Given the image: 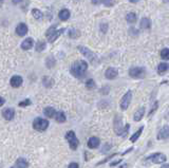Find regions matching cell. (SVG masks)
<instances>
[{"mask_svg": "<svg viewBox=\"0 0 169 168\" xmlns=\"http://www.w3.org/2000/svg\"><path fill=\"white\" fill-rule=\"evenodd\" d=\"M131 98H132V92L129 90L128 92H126V94L123 96V98H122V100H121L122 110H127L130 103H131Z\"/></svg>", "mask_w": 169, "mask_h": 168, "instance_id": "7", "label": "cell"}, {"mask_svg": "<svg viewBox=\"0 0 169 168\" xmlns=\"http://www.w3.org/2000/svg\"><path fill=\"white\" fill-rule=\"evenodd\" d=\"M44 85L46 86L47 88H50L51 86L53 85V79L50 78V77H44Z\"/></svg>", "mask_w": 169, "mask_h": 168, "instance_id": "28", "label": "cell"}, {"mask_svg": "<svg viewBox=\"0 0 169 168\" xmlns=\"http://www.w3.org/2000/svg\"><path fill=\"white\" fill-rule=\"evenodd\" d=\"M29 105H31V100H25L19 103V107H27V106H29Z\"/></svg>", "mask_w": 169, "mask_h": 168, "instance_id": "33", "label": "cell"}, {"mask_svg": "<svg viewBox=\"0 0 169 168\" xmlns=\"http://www.w3.org/2000/svg\"><path fill=\"white\" fill-rule=\"evenodd\" d=\"M49 126V122L44 118L41 117H37L34 120L33 122V127L35 130L37 131H44Z\"/></svg>", "mask_w": 169, "mask_h": 168, "instance_id": "4", "label": "cell"}, {"mask_svg": "<svg viewBox=\"0 0 169 168\" xmlns=\"http://www.w3.org/2000/svg\"><path fill=\"white\" fill-rule=\"evenodd\" d=\"M46 64H47V68H52V67H54V64H55V59L52 57V56H50V57L47 58Z\"/></svg>", "mask_w": 169, "mask_h": 168, "instance_id": "27", "label": "cell"}, {"mask_svg": "<svg viewBox=\"0 0 169 168\" xmlns=\"http://www.w3.org/2000/svg\"><path fill=\"white\" fill-rule=\"evenodd\" d=\"M12 1H13V3L14 4H18V3H20L22 0H12Z\"/></svg>", "mask_w": 169, "mask_h": 168, "instance_id": "40", "label": "cell"}, {"mask_svg": "<svg viewBox=\"0 0 169 168\" xmlns=\"http://www.w3.org/2000/svg\"><path fill=\"white\" fill-rule=\"evenodd\" d=\"M86 87H87L88 89H93V88H95V81H94L93 79H88V81H86Z\"/></svg>", "mask_w": 169, "mask_h": 168, "instance_id": "29", "label": "cell"}, {"mask_svg": "<svg viewBox=\"0 0 169 168\" xmlns=\"http://www.w3.org/2000/svg\"><path fill=\"white\" fill-rule=\"evenodd\" d=\"M99 146V139L96 137H92L88 141V147L91 148V149H95Z\"/></svg>", "mask_w": 169, "mask_h": 168, "instance_id": "13", "label": "cell"}, {"mask_svg": "<svg viewBox=\"0 0 169 168\" xmlns=\"http://www.w3.org/2000/svg\"><path fill=\"white\" fill-rule=\"evenodd\" d=\"M144 114H145V108L144 107H142V108H140L135 113H134L133 120H135V122H140V120L143 118V116H144Z\"/></svg>", "mask_w": 169, "mask_h": 168, "instance_id": "17", "label": "cell"}, {"mask_svg": "<svg viewBox=\"0 0 169 168\" xmlns=\"http://www.w3.org/2000/svg\"><path fill=\"white\" fill-rule=\"evenodd\" d=\"M16 33L18 34L19 36H24L25 34L28 33V27L24 23H19L16 28Z\"/></svg>", "mask_w": 169, "mask_h": 168, "instance_id": "15", "label": "cell"}, {"mask_svg": "<svg viewBox=\"0 0 169 168\" xmlns=\"http://www.w3.org/2000/svg\"><path fill=\"white\" fill-rule=\"evenodd\" d=\"M119 163H121V160H119V161H117V162H114V163H111V166H115V165L119 164Z\"/></svg>", "mask_w": 169, "mask_h": 168, "instance_id": "41", "label": "cell"}, {"mask_svg": "<svg viewBox=\"0 0 169 168\" xmlns=\"http://www.w3.org/2000/svg\"><path fill=\"white\" fill-rule=\"evenodd\" d=\"M168 70V64H165V62H162L158 66V71H159L160 74H164L166 71Z\"/></svg>", "mask_w": 169, "mask_h": 168, "instance_id": "24", "label": "cell"}, {"mask_svg": "<svg viewBox=\"0 0 169 168\" xmlns=\"http://www.w3.org/2000/svg\"><path fill=\"white\" fill-rule=\"evenodd\" d=\"M161 57L163 59H169V49H163L161 51Z\"/></svg>", "mask_w": 169, "mask_h": 168, "instance_id": "30", "label": "cell"}, {"mask_svg": "<svg viewBox=\"0 0 169 168\" xmlns=\"http://www.w3.org/2000/svg\"><path fill=\"white\" fill-rule=\"evenodd\" d=\"M87 69H88L87 62L84 61V60H77V61H75L71 66V73L75 77L80 78V77H82L85 74Z\"/></svg>", "mask_w": 169, "mask_h": 168, "instance_id": "1", "label": "cell"}, {"mask_svg": "<svg viewBox=\"0 0 169 168\" xmlns=\"http://www.w3.org/2000/svg\"><path fill=\"white\" fill-rule=\"evenodd\" d=\"M117 74H119V72H117L116 69L109 68V69H107V70H106L105 76H106V78H108V79H114L115 77L117 76Z\"/></svg>", "mask_w": 169, "mask_h": 168, "instance_id": "12", "label": "cell"}, {"mask_svg": "<svg viewBox=\"0 0 169 168\" xmlns=\"http://www.w3.org/2000/svg\"><path fill=\"white\" fill-rule=\"evenodd\" d=\"M58 16H59V18H60V20H63V21L68 20V19L70 18V11L67 10V8H63V10H61L60 12H59Z\"/></svg>", "mask_w": 169, "mask_h": 168, "instance_id": "18", "label": "cell"}, {"mask_svg": "<svg viewBox=\"0 0 169 168\" xmlns=\"http://www.w3.org/2000/svg\"><path fill=\"white\" fill-rule=\"evenodd\" d=\"M66 139H67L68 143H69V145H70V148H71L72 150L77 149L80 142H78V139L76 137L74 131H68L67 134H66Z\"/></svg>", "mask_w": 169, "mask_h": 168, "instance_id": "3", "label": "cell"}, {"mask_svg": "<svg viewBox=\"0 0 169 168\" xmlns=\"http://www.w3.org/2000/svg\"><path fill=\"white\" fill-rule=\"evenodd\" d=\"M0 100H1V106H2V105L4 104V98H3V97H1V98H0Z\"/></svg>", "mask_w": 169, "mask_h": 168, "instance_id": "43", "label": "cell"}, {"mask_svg": "<svg viewBox=\"0 0 169 168\" xmlns=\"http://www.w3.org/2000/svg\"><path fill=\"white\" fill-rule=\"evenodd\" d=\"M126 20L128 21L129 23H133L136 21V15L135 13H129V14H127V16H126Z\"/></svg>", "mask_w": 169, "mask_h": 168, "instance_id": "25", "label": "cell"}, {"mask_svg": "<svg viewBox=\"0 0 169 168\" xmlns=\"http://www.w3.org/2000/svg\"><path fill=\"white\" fill-rule=\"evenodd\" d=\"M168 116H169V112H168Z\"/></svg>", "mask_w": 169, "mask_h": 168, "instance_id": "46", "label": "cell"}, {"mask_svg": "<svg viewBox=\"0 0 169 168\" xmlns=\"http://www.w3.org/2000/svg\"><path fill=\"white\" fill-rule=\"evenodd\" d=\"M80 36V33H78L77 30H71L70 31V37L71 38H75V37H78Z\"/></svg>", "mask_w": 169, "mask_h": 168, "instance_id": "32", "label": "cell"}, {"mask_svg": "<svg viewBox=\"0 0 169 168\" xmlns=\"http://www.w3.org/2000/svg\"><path fill=\"white\" fill-rule=\"evenodd\" d=\"M55 120L58 123H65L66 122V115L63 111L56 112V115H55Z\"/></svg>", "mask_w": 169, "mask_h": 168, "instance_id": "21", "label": "cell"}, {"mask_svg": "<svg viewBox=\"0 0 169 168\" xmlns=\"http://www.w3.org/2000/svg\"><path fill=\"white\" fill-rule=\"evenodd\" d=\"M111 148V146L109 145V144H106V145H105V147L102 148V153H107V151H108L109 149H110Z\"/></svg>", "mask_w": 169, "mask_h": 168, "instance_id": "36", "label": "cell"}, {"mask_svg": "<svg viewBox=\"0 0 169 168\" xmlns=\"http://www.w3.org/2000/svg\"><path fill=\"white\" fill-rule=\"evenodd\" d=\"M158 140H166L169 137V126H164L158 133Z\"/></svg>", "mask_w": 169, "mask_h": 168, "instance_id": "10", "label": "cell"}, {"mask_svg": "<svg viewBox=\"0 0 169 168\" xmlns=\"http://www.w3.org/2000/svg\"><path fill=\"white\" fill-rule=\"evenodd\" d=\"M68 168H78V164L77 163H71V164H69Z\"/></svg>", "mask_w": 169, "mask_h": 168, "instance_id": "38", "label": "cell"}, {"mask_svg": "<svg viewBox=\"0 0 169 168\" xmlns=\"http://www.w3.org/2000/svg\"><path fill=\"white\" fill-rule=\"evenodd\" d=\"M138 0H130V2H132V3H135V2H138Z\"/></svg>", "mask_w": 169, "mask_h": 168, "instance_id": "44", "label": "cell"}, {"mask_svg": "<svg viewBox=\"0 0 169 168\" xmlns=\"http://www.w3.org/2000/svg\"><path fill=\"white\" fill-rule=\"evenodd\" d=\"M107 28H108L107 23H102V25H100V31H102V33H105V32L107 31Z\"/></svg>", "mask_w": 169, "mask_h": 168, "instance_id": "37", "label": "cell"}, {"mask_svg": "<svg viewBox=\"0 0 169 168\" xmlns=\"http://www.w3.org/2000/svg\"><path fill=\"white\" fill-rule=\"evenodd\" d=\"M44 113L47 117H50V118L55 117V115H56V111H55V109L52 108V107H47L44 110Z\"/></svg>", "mask_w": 169, "mask_h": 168, "instance_id": "19", "label": "cell"}, {"mask_svg": "<svg viewBox=\"0 0 169 168\" xmlns=\"http://www.w3.org/2000/svg\"><path fill=\"white\" fill-rule=\"evenodd\" d=\"M1 1H3V0H1Z\"/></svg>", "mask_w": 169, "mask_h": 168, "instance_id": "47", "label": "cell"}, {"mask_svg": "<svg viewBox=\"0 0 169 168\" xmlns=\"http://www.w3.org/2000/svg\"><path fill=\"white\" fill-rule=\"evenodd\" d=\"M150 25H151V22L148 18H143L141 20V28L142 29H149Z\"/></svg>", "mask_w": 169, "mask_h": 168, "instance_id": "23", "label": "cell"}, {"mask_svg": "<svg viewBox=\"0 0 169 168\" xmlns=\"http://www.w3.org/2000/svg\"><path fill=\"white\" fill-rule=\"evenodd\" d=\"M129 124H127L126 126H123V122H122V117L119 115H116L114 118V131L117 135H126L129 130Z\"/></svg>", "mask_w": 169, "mask_h": 168, "instance_id": "2", "label": "cell"}, {"mask_svg": "<svg viewBox=\"0 0 169 168\" xmlns=\"http://www.w3.org/2000/svg\"><path fill=\"white\" fill-rule=\"evenodd\" d=\"M2 115H3V117L5 118V120H13V118H14V115H15L14 109H12V108L4 109L3 112H2Z\"/></svg>", "mask_w": 169, "mask_h": 168, "instance_id": "14", "label": "cell"}, {"mask_svg": "<svg viewBox=\"0 0 169 168\" xmlns=\"http://www.w3.org/2000/svg\"><path fill=\"white\" fill-rule=\"evenodd\" d=\"M78 50L80 51V53H82L83 55L86 56V57L88 58V59H90L92 61V60H94V58H95V55H94V53H92V51H90L88 48H86V47H78Z\"/></svg>", "mask_w": 169, "mask_h": 168, "instance_id": "9", "label": "cell"}, {"mask_svg": "<svg viewBox=\"0 0 169 168\" xmlns=\"http://www.w3.org/2000/svg\"><path fill=\"white\" fill-rule=\"evenodd\" d=\"M102 2V0H92V3L93 4H98Z\"/></svg>", "mask_w": 169, "mask_h": 168, "instance_id": "39", "label": "cell"}, {"mask_svg": "<svg viewBox=\"0 0 169 168\" xmlns=\"http://www.w3.org/2000/svg\"><path fill=\"white\" fill-rule=\"evenodd\" d=\"M158 106H159V103H158V102H155V103H154V105H153V108H152V110H151L150 112H149V116H150V115H152V114H153V112H154L155 110H157Z\"/></svg>", "mask_w": 169, "mask_h": 168, "instance_id": "35", "label": "cell"}, {"mask_svg": "<svg viewBox=\"0 0 169 168\" xmlns=\"http://www.w3.org/2000/svg\"><path fill=\"white\" fill-rule=\"evenodd\" d=\"M161 168H169V164H164Z\"/></svg>", "mask_w": 169, "mask_h": 168, "instance_id": "42", "label": "cell"}, {"mask_svg": "<svg viewBox=\"0 0 169 168\" xmlns=\"http://www.w3.org/2000/svg\"><path fill=\"white\" fill-rule=\"evenodd\" d=\"M32 15H33L34 18L37 19V20L41 19V17H42V13L40 12L39 10H37V8H33V10H32Z\"/></svg>", "mask_w": 169, "mask_h": 168, "instance_id": "26", "label": "cell"}, {"mask_svg": "<svg viewBox=\"0 0 169 168\" xmlns=\"http://www.w3.org/2000/svg\"><path fill=\"white\" fill-rule=\"evenodd\" d=\"M12 168H16V167H15V166H14V167H12Z\"/></svg>", "mask_w": 169, "mask_h": 168, "instance_id": "45", "label": "cell"}, {"mask_svg": "<svg viewBox=\"0 0 169 168\" xmlns=\"http://www.w3.org/2000/svg\"><path fill=\"white\" fill-rule=\"evenodd\" d=\"M63 30H60V31L58 32V30L55 29V27H52V28H50L48 31H47L46 36L48 37L49 41L52 42V41H54V40L56 39V38L58 37V36L60 35L61 33H63Z\"/></svg>", "mask_w": 169, "mask_h": 168, "instance_id": "6", "label": "cell"}, {"mask_svg": "<svg viewBox=\"0 0 169 168\" xmlns=\"http://www.w3.org/2000/svg\"><path fill=\"white\" fill-rule=\"evenodd\" d=\"M148 160H150L152 163L154 164H161V163H164L167 158L164 153H161V152H157V153H153L152 156H150L148 158Z\"/></svg>", "mask_w": 169, "mask_h": 168, "instance_id": "8", "label": "cell"}, {"mask_svg": "<svg viewBox=\"0 0 169 168\" xmlns=\"http://www.w3.org/2000/svg\"><path fill=\"white\" fill-rule=\"evenodd\" d=\"M33 44H34L33 39L29 37L22 41V44H21V48H22L23 50H29V49H31L32 47H33Z\"/></svg>", "mask_w": 169, "mask_h": 168, "instance_id": "16", "label": "cell"}, {"mask_svg": "<svg viewBox=\"0 0 169 168\" xmlns=\"http://www.w3.org/2000/svg\"><path fill=\"white\" fill-rule=\"evenodd\" d=\"M10 84L13 88H18V87H20L21 84H22V78H21V76H19V75H14V76L11 78Z\"/></svg>", "mask_w": 169, "mask_h": 168, "instance_id": "11", "label": "cell"}, {"mask_svg": "<svg viewBox=\"0 0 169 168\" xmlns=\"http://www.w3.org/2000/svg\"><path fill=\"white\" fill-rule=\"evenodd\" d=\"M143 129H144V127H141V128L138 129V130L136 131V132L134 133V134L132 135L131 137H130V142H132V143H134V142H136V141H138V139L141 137V134H142V132H143Z\"/></svg>", "mask_w": 169, "mask_h": 168, "instance_id": "22", "label": "cell"}, {"mask_svg": "<svg viewBox=\"0 0 169 168\" xmlns=\"http://www.w3.org/2000/svg\"><path fill=\"white\" fill-rule=\"evenodd\" d=\"M15 167L16 168H27L28 167V163L24 159H18L15 163Z\"/></svg>", "mask_w": 169, "mask_h": 168, "instance_id": "20", "label": "cell"}, {"mask_svg": "<svg viewBox=\"0 0 169 168\" xmlns=\"http://www.w3.org/2000/svg\"><path fill=\"white\" fill-rule=\"evenodd\" d=\"M102 2L106 6H112L113 5V0H102Z\"/></svg>", "mask_w": 169, "mask_h": 168, "instance_id": "34", "label": "cell"}, {"mask_svg": "<svg viewBox=\"0 0 169 168\" xmlns=\"http://www.w3.org/2000/svg\"><path fill=\"white\" fill-rule=\"evenodd\" d=\"M44 48H46V42L44 41H38L37 46H36V50H37L38 52H40V51H44Z\"/></svg>", "mask_w": 169, "mask_h": 168, "instance_id": "31", "label": "cell"}, {"mask_svg": "<svg viewBox=\"0 0 169 168\" xmlns=\"http://www.w3.org/2000/svg\"><path fill=\"white\" fill-rule=\"evenodd\" d=\"M146 74V71L144 68H140V67H132L129 70V75L133 78H143Z\"/></svg>", "mask_w": 169, "mask_h": 168, "instance_id": "5", "label": "cell"}]
</instances>
